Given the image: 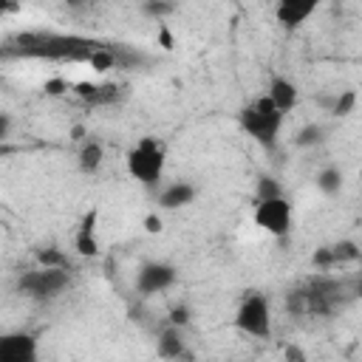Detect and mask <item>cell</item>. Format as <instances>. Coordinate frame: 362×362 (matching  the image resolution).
<instances>
[{
  "mask_svg": "<svg viewBox=\"0 0 362 362\" xmlns=\"http://www.w3.org/2000/svg\"><path fill=\"white\" fill-rule=\"evenodd\" d=\"M105 40L82 37V34H59V31H20L3 40L0 54L6 59H54V62H90V57L102 48Z\"/></svg>",
  "mask_w": 362,
  "mask_h": 362,
  "instance_id": "cell-1",
  "label": "cell"
},
{
  "mask_svg": "<svg viewBox=\"0 0 362 362\" xmlns=\"http://www.w3.org/2000/svg\"><path fill=\"white\" fill-rule=\"evenodd\" d=\"M283 113L274 107V102L263 93L257 99H252L249 105H243L238 110V124L240 130L255 141L260 144L263 150H274L277 147V139H280V130H283Z\"/></svg>",
  "mask_w": 362,
  "mask_h": 362,
  "instance_id": "cell-2",
  "label": "cell"
},
{
  "mask_svg": "<svg viewBox=\"0 0 362 362\" xmlns=\"http://www.w3.org/2000/svg\"><path fill=\"white\" fill-rule=\"evenodd\" d=\"M127 161V173L130 178H136L141 187L153 189L161 184L164 178V167H167V147L164 141H158L156 136H141L124 156Z\"/></svg>",
  "mask_w": 362,
  "mask_h": 362,
  "instance_id": "cell-3",
  "label": "cell"
},
{
  "mask_svg": "<svg viewBox=\"0 0 362 362\" xmlns=\"http://www.w3.org/2000/svg\"><path fill=\"white\" fill-rule=\"evenodd\" d=\"M68 286H71V269H48V266H40V269L23 272L17 277V291L23 297H28V300H37V303H45V300L59 297Z\"/></svg>",
  "mask_w": 362,
  "mask_h": 362,
  "instance_id": "cell-4",
  "label": "cell"
},
{
  "mask_svg": "<svg viewBox=\"0 0 362 362\" xmlns=\"http://www.w3.org/2000/svg\"><path fill=\"white\" fill-rule=\"evenodd\" d=\"M235 328L246 337L255 339H266L272 334V311H269V300L260 291H249L243 294L238 311H235Z\"/></svg>",
  "mask_w": 362,
  "mask_h": 362,
  "instance_id": "cell-5",
  "label": "cell"
},
{
  "mask_svg": "<svg viewBox=\"0 0 362 362\" xmlns=\"http://www.w3.org/2000/svg\"><path fill=\"white\" fill-rule=\"evenodd\" d=\"M255 223L272 235V238H286L291 232V204L283 198H272V201H257L255 204Z\"/></svg>",
  "mask_w": 362,
  "mask_h": 362,
  "instance_id": "cell-6",
  "label": "cell"
},
{
  "mask_svg": "<svg viewBox=\"0 0 362 362\" xmlns=\"http://www.w3.org/2000/svg\"><path fill=\"white\" fill-rule=\"evenodd\" d=\"M175 277H178V272H175L173 263H167V260H147L136 272V291L141 297L161 294V291H167L175 283Z\"/></svg>",
  "mask_w": 362,
  "mask_h": 362,
  "instance_id": "cell-7",
  "label": "cell"
},
{
  "mask_svg": "<svg viewBox=\"0 0 362 362\" xmlns=\"http://www.w3.org/2000/svg\"><path fill=\"white\" fill-rule=\"evenodd\" d=\"M0 362H40L37 337L28 331H8L0 337Z\"/></svg>",
  "mask_w": 362,
  "mask_h": 362,
  "instance_id": "cell-8",
  "label": "cell"
},
{
  "mask_svg": "<svg viewBox=\"0 0 362 362\" xmlns=\"http://www.w3.org/2000/svg\"><path fill=\"white\" fill-rule=\"evenodd\" d=\"M362 252L356 249L354 240H337L331 246H320L314 255H311V263L317 269H334L337 263H351V260H359Z\"/></svg>",
  "mask_w": 362,
  "mask_h": 362,
  "instance_id": "cell-9",
  "label": "cell"
},
{
  "mask_svg": "<svg viewBox=\"0 0 362 362\" xmlns=\"http://www.w3.org/2000/svg\"><path fill=\"white\" fill-rule=\"evenodd\" d=\"M317 11V0H280L274 6V17L286 31L300 28Z\"/></svg>",
  "mask_w": 362,
  "mask_h": 362,
  "instance_id": "cell-10",
  "label": "cell"
},
{
  "mask_svg": "<svg viewBox=\"0 0 362 362\" xmlns=\"http://www.w3.org/2000/svg\"><path fill=\"white\" fill-rule=\"evenodd\" d=\"M96 218L99 212L96 209H88L76 226V235H74V249L76 255L82 257H96L99 255V238H96Z\"/></svg>",
  "mask_w": 362,
  "mask_h": 362,
  "instance_id": "cell-11",
  "label": "cell"
},
{
  "mask_svg": "<svg viewBox=\"0 0 362 362\" xmlns=\"http://www.w3.org/2000/svg\"><path fill=\"white\" fill-rule=\"evenodd\" d=\"M76 96L85 105H90V107H96V105H113V102L122 99V88L113 85V82H79L76 85Z\"/></svg>",
  "mask_w": 362,
  "mask_h": 362,
  "instance_id": "cell-12",
  "label": "cell"
},
{
  "mask_svg": "<svg viewBox=\"0 0 362 362\" xmlns=\"http://www.w3.org/2000/svg\"><path fill=\"white\" fill-rule=\"evenodd\" d=\"M266 96L274 102V107L286 116L288 110H294L297 107V102H300V88L291 82V79H286V76H272V82H269V88H266Z\"/></svg>",
  "mask_w": 362,
  "mask_h": 362,
  "instance_id": "cell-13",
  "label": "cell"
},
{
  "mask_svg": "<svg viewBox=\"0 0 362 362\" xmlns=\"http://www.w3.org/2000/svg\"><path fill=\"white\" fill-rule=\"evenodd\" d=\"M195 195H198V189L192 181H170L158 192V206L161 209H181V206H189L195 201Z\"/></svg>",
  "mask_w": 362,
  "mask_h": 362,
  "instance_id": "cell-14",
  "label": "cell"
},
{
  "mask_svg": "<svg viewBox=\"0 0 362 362\" xmlns=\"http://www.w3.org/2000/svg\"><path fill=\"white\" fill-rule=\"evenodd\" d=\"M156 351H158V356H161V359H167V362H175V359H181V356L187 354V342H184V334H181V328H175V325H167V328L158 334Z\"/></svg>",
  "mask_w": 362,
  "mask_h": 362,
  "instance_id": "cell-15",
  "label": "cell"
},
{
  "mask_svg": "<svg viewBox=\"0 0 362 362\" xmlns=\"http://www.w3.org/2000/svg\"><path fill=\"white\" fill-rule=\"evenodd\" d=\"M102 161H105V147H102V141H99V139H85L82 147H79V153H76V167H79V173L96 175L99 167H102Z\"/></svg>",
  "mask_w": 362,
  "mask_h": 362,
  "instance_id": "cell-16",
  "label": "cell"
},
{
  "mask_svg": "<svg viewBox=\"0 0 362 362\" xmlns=\"http://www.w3.org/2000/svg\"><path fill=\"white\" fill-rule=\"evenodd\" d=\"M314 184H317V189H320L322 195H337V192L342 189V184H345V175H342L339 167L328 164V167H322V170L314 175Z\"/></svg>",
  "mask_w": 362,
  "mask_h": 362,
  "instance_id": "cell-17",
  "label": "cell"
},
{
  "mask_svg": "<svg viewBox=\"0 0 362 362\" xmlns=\"http://www.w3.org/2000/svg\"><path fill=\"white\" fill-rule=\"evenodd\" d=\"M322 141H325V127L317 124V122H308V124H303V127L294 133V147H303V150L317 147V144H322Z\"/></svg>",
  "mask_w": 362,
  "mask_h": 362,
  "instance_id": "cell-18",
  "label": "cell"
},
{
  "mask_svg": "<svg viewBox=\"0 0 362 362\" xmlns=\"http://www.w3.org/2000/svg\"><path fill=\"white\" fill-rule=\"evenodd\" d=\"M272 198H283V187L274 175H260L255 187V201H272Z\"/></svg>",
  "mask_w": 362,
  "mask_h": 362,
  "instance_id": "cell-19",
  "label": "cell"
},
{
  "mask_svg": "<svg viewBox=\"0 0 362 362\" xmlns=\"http://www.w3.org/2000/svg\"><path fill=\"white\" fill-rule=\"evenodd\" d=\"M354 105H356V93L354 90H342L339 96H334L328 102V113L331 116H348L354 110Z\"/></svg>",
  "mask_w": 362,
  "mask_h": 362,
  "instance_id": "cell-20",
  "label": "cell"
},
{
  "mask_svg": "<svg viewBox=\"0 0 362 362\" xmlns=\"http://www.w3.org/2000/svg\"><path fill=\"white\" fill-rule=\"evenodd\" d=\"M37 260H40V266H48V269H71L68 260L57 249H40L37 252Z\"/></svg>",
  "mask_w": 362,
  "mask_h": 362,
  "instance_id": "cell-21",
  "label": "cell"
},
{
  "mask_svg": "<svg viewBox=\"0 0 362 362\" xmlns=\"http://www.w3.org/2000/svg\"><path fill=\"white\" fill-rule=\"evenodd\" d=\"M173 8H175L173 3H144V6H141V11L150 14V17H156V20H161V17L170 14Z\"/></svg>",
  "mask_w": 362,
  "mask_h": 362,
  "instance_id": "cell-22",
  "label": "cell"
},
{
  "mask_svg": "<svg viewBox=\"0 0 362 362\" xmlns=\"http://www.w3.org/2000/svg\"><path fill=\"white\" fill-rule=\"evenodd\" d=\"M189 322V305H175L173 311H170V325H175V328H184Z\"/></svg>",
  "mask_w": 362,
  "mask_h": 362,
  "instance_id": "cell-23",
  "label": "cell"
},
{
  "mask_svg": "<svg viewBox=\"0 0 362 362\" xmlns=\"http://www.w3.org/2000/svg\"><path fill=\"white\" fill-rule=\"evenodd\" d=\"M283 362H308V356H305V351H303L300 345L288 342V345L283 348Z\"/></svg>",
  "mask_w": 362,
  "mask_h": 362,
  "instance_id": "cell-24",
  "label": "cell"
},
{
  "mask_svg": "<svg viewBox=\"0 0 362 362\" xmlns=\"http://www.w3.org/2000/svg\"><path fill=\"white\" fill-rule=\"evenodd\" d=\"M8 130H11V116L8 113H0V141L8 139Z\"/></svg>",
  "mask_w": 362,
  "mask_h": 362,
  "instance_id": "cell-25",
  "label": "cell"
},
{
  "mask_svg": "<svg viewBox=\"0 0 362 362\" xmlns=\"http://www.w3.org/2000/svg\"><path fill=\"white\" fill-rule=\"evenodd\" d=\"M144 229L153 232V235L161 232V218H158V215H147V218H144Z\"/></svg>",
  "mask_w": 362,
  "mask_h": 362,
  "instance_id": "cell-26",
  "label": "cell"
},
{
  "mask_svg": "<svg viewBox=\"0 0 362 362\" xmlns=\"http://www.w3.org/2000/svg\"><path fill=\"white\" fill-rule=\"evenodd\" d=\"M59 88H68V85H65L62 79H54V82H48V85H45V90H48V93H59Z\"/></svg>",
  "mask_w": 362,
  "mask_h": 362,
  "instance_id": "cell-27",
  "label": "cell"
},
{
  "mask_svg": "<svg viewBox=\"0 0 362 362\" xmlns=\"http://www.w3.org/2000/svg\"><path fill=\"white\" fill-rule=\"evenodd\" d=\"M351 294H354V297H362V274L356 277V283H354V288H351Z\"/></svg>",
  "mask_w": 362,
  "mask_h": 362,
  "instance_id": "cell-28",
  "label": "cell"
}]
</instances>
